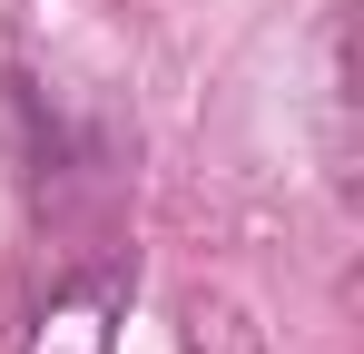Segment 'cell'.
Wrapping results in <instances>:
<instances>
[{
  "mask_svg": "<svg viewBox=\"0 0 364 354\" xmlns=\"http://www.w3.org/2000/svg\"><path fill=\"white\" fill-rule=\"evenodd\" d=\"M345 10L325 20V158H335V177H345V158H355V138H345Z\"/></svg>",
  "mask_w": 364,
  "mask_h": 354,
  "instance_id": "obj_2",
  "label": "cell"
},
{
  "mask_svg": "<svg viewBox=\"0 0 364 354\" xmlns=\"http://www.w3.org/2000/svg\"><path fill=\"white\" fill-rule=\"evenodd\" d=\"M109 305H119L109 276L79 286V295H60V305L40 315V345H30V354H109Z\"/></svg>",
  "mask_w": 364,
  "mask_h": 354,
  "instance_id": "obj_1",
  "label": "cell"
}]
</instances>
